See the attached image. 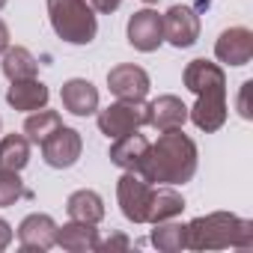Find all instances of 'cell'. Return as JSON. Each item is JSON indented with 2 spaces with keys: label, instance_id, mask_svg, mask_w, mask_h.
<instances>
[{
  "label": "cell",
  "instance_id": "52a82bcc",
  "mask_svg": "<svg viewBox=\"0 0 253 253\" xmlns=\"http://www.w3.org/2000/svg\"><path fill=\"white\" fill-rule=\"evenodd\" d=\"M164 42H170L173 48H191L197 39H200V15L191 9V6H170L164 15Z\"/></svg>",
  "mask_w": 253,
  "mask_h": 253
},
{
  "label": "cell",
  "instance_id": "ac0fdd59",
  "mask_svg": "<svg viewBox=\"0 0 253 253\" xmlns=\"http://www.w3.org/2000/svg\"><path fill=\"white\" fill-rule=\"evenodd\" d=\"M57 244L69 253H89L98 247V229L95 223L72 220L66 226H57Z\"/></svg>",
  "mask_w": 253,
  "mask_h": 253
},
{
  "label": "cell",
  "instance_id": "cb8c5ba5",
  "mask_svg": "<svg viewBox=\"0 0 253 253\" xmlns=\"http://www.w3.org/2000/svg\"><path fill=\"white\" fill-rule=\"evenodd\" d=\"M60 125H63V119H60L57 110H48V107L33 110V113L27 116V122H24V137H27L30 143H42L51 131L60 128Z\"/></svg>",
  "mask_w": 253,
  "mask_h": 253
},
{
  "label": "cell",
  "instance_id": "6da1fadb",
  "mask_svg": "<svg viewBox=\"0 0 253 253\" xmlns=\"http://www.w3.org/2000/svg\"><path fill=\"white\" fill-rule=\"evenodd\" d=\"M197 173V143L182 131H161V137L149 146L146 164L140 176L149 185H185Z\"/></svg>",
  "mask_w": 253,
  "mask_h": 253
},
{
  "label": "cell",
  "instance_id": "7c38bea8",
  "mask_svg": "<svg viewBox=\"0 0 253 253\" xmlns=\"http://www.w3.org/2000/svg\"><path fill=\"white\" fill-rule=\"evenodd\" d=\"M188 122V104L179 95H158L146 104V125L155 131H173Z\"/></svg>",
  "mask_w": 253,
  "mask_h": 253
},
{
  "label": "cell",
  "instance_id": "484cf974",
  "mask_svg": "<svg viewBox=\"0 0 253 253\" xmlns=\"http://www.w3.org/2000/svg\"><path fill=\"white\" fill-rule=\"evenodd\" d=\"M128 247H131L128 238H125L122 232H113V235H107L104 241L98 238V247H95V250H98V253H113V250H128Z\"/></svg>",
  "mask_w": 253,
  "mask_h": 253
},
{
  "label": "cell",
  "instance_id": "4316f807",
  "mask_svg": "<svg viewBox=\"0 0 253 253\" xmlns=\"http://www.w3.org/2000/svg\"><path fill=\"white\" fill-rule=\"evenodd\" d=\"M250 89H253V81H244V84H241V95H238V113H241L244 119L253 116V113H250Z\"/></svg>",
  "mask_w": 253,
  "mask_h": 253
},
{
  "label": "cell",
  "instance_id": "603a6c76",
  "mask_svg": "<svg viewBox=\"0 0 253 253\" xmlns=\"http://www.w3.org/2000/svg\"><path fill=\"white\" fill-rule=\"evenodd\" d=\"M30 161V140L24 134H6L0 140V170L21 173Z\"/></svg>",
  "mask_w": 253,
  "mask_h": 253
},
{
  "label": "cell",
  "instance_id": "44dd1931",
  "mask_svg": "<svg viewBox=\"0 0 253 253\" xmlns=\"http://www.w3.org/2000/svg\"><path fill=\"white\" fill-rule=\"evenodd\" d=\"M152 244L164 253H179L188 247V223H179L176 217L170 220H161V223H152Z\"/></svg>",
  "mask_w": 253,
  "mask_h": 253
},
{
  "label": "cell",
  "instance_id": "5bb4252c",
  "mask_svg": "<svg viewBox=\"0 0 253 253\" xmlns=\"http://www.w3.org/2000/svg\"><path fill=\"white\" fill-rule=\"evenodd\" d=\"M188 119L197 125L200 131H206V134L223 128V122H226V92L197 95V104L188 107Z\"/></svg>",
  "mask_w": 253,
  "mask_h": 253
},
{
  "label": "cell",
  "instance_id": "277c9868",
  "mask_svg": "<svg viewBox=\"0 0 253 253\" xmlns=\"http://www.w3.org/2000/svg\"><path fill=\"white\" fill-rule=\"evenodd\" d=\"M140 125H146V104L143 101H125L119 98L116 104L98 110V131L107 140H116L122 134L137 131Z\"/></svg>",
  "mask_w": 253,
  "mask_h": 253
},
{
  "label": "cell",
  "instance_id": "7402d4cb",
  "mask_svg": "<svg viewBox=\"0 0 253 253\" xmlns=\"http://www.w3.org/2000/svg\"><path fill=\"white\" fill-rule=\"evenodd\" d=\"M3 75L9 81H30V78L39 75V63H36V57L27 48L15 45V48L3 51Z\"/></svg>",
  "mask_w": 253,
  "mask_h": 253
},
{
  "label": "cell",
  "instance_id": "1f68e13d",
  "mask_svg": "<svg viewBox=\"0 0 253 253\" xmlns=\"http://www.w3.org/2000/svg\"><path fill=\"white\" fill-rule=\"evenodd\" d=\"M143 3H158V0H143Z\"/></svg>",
  "mask_w": 253,
  "mask_h": 253
},
{
  "label": "cell",
  "instance_id": "5b68a950",
  "mask_svg": "<svg viewBox=\"0 0 253 253\" xmlns=\"http://www.w3.org/2000/svg\"><path fill=\"white\" fill-rule=\"evenodd\" d=\"M152 191H155V185H149L140 173H131V170H125V176L116 182L119 209H122V214L128 217L131 223H146L149 203H152Z\"/></svg>",
  "mask_w": 253,
  "mask_h": 253
},
{
  "label": "cell",
  "instance_id": "ba28073f",
  "mask_svg": "<svg viewBox=\"0 0 253 253\" xmlns=\"http://www.w3.org/2000/svg\"><path fill=\"white\" fill-rule=\"evenodd\" d=\"M128 42H131V48H137V51H143V54H152V51H158L161 48V42H164V21H161V15L155 12V9H140V12H134L131 18H128Z\"/></svg>",
  "mask_w": 253,
  "mask_h": 253
},
{
  "label": "cell",
  "instance_id": "83f0119b",
  "mask_svg": "<svg viewBox=\"0 0 253 253\" xmlns=\"http://www.w3.org/2000/svg\"><path fill=\"white\" fill-rule=\"evenodd\" d=\"M119 3H122V0H89V6H92L95 12H101V15L116 12V9H119Z\"/></svg>",
  "mask_w": 253,
  "mask_h": 253
},
{
  "label": "cell",
  "instance_id": "9a60e30c",
  "mask_svg": "<svg viewBox=\"0 0 253 253\" xmlns=\"http://www.w3.org/2000/svg\"><path fill=\"white\" fill-rule=\"evenodd\" d=\"M149 140L137 131L131 134H122L113 140L110 146V164L122 167V170H131V173H140V167L146 164V155H149Z\"/></svg>",
  "mask_w": 253,
  "mask_h": 253
},
{
  "label": "cell",
  "instance_id": "3957f363",
  "mask_svg": "<svg viewBox=\"0 0 253 253\" xmlns=\"http://www.w3.org/2000/svg\"><path fill=\"white\" fill-rule=\"evenodd\" d=\"M48 18L54 33L69 45H89L98 33L89 0H48Z\"/></svg>",
  "mask_w": 253,
  "mask_h": 253
},
{
  "label": "cell",
  "instance_id": "f546056e",
  "mask_svg": "<svg viewBox=\"0 0 253 253\" xmlns=\"http://www.w3.org/2000/svg\"><path fill=\"white\" fill-rule=\"evenodd\" d=\"M9 48V30H6V24L0 21V54H3Z\"/></svg>",
  "mask_w": 253,
  "mask_h": 253
},
{
  "label": "cell",
  "instance_id": "f1b7e54d",
  "mask_svg": "<svg viewBox=\"0 0 253 253\" xmlns=\"http://www.w3.org/2000/svg\"><path fill=\"white\" fill-rule=\"evenodd\" d=\"M9 241H12V226H9L3 217H0V250H6Z\"/></svg>",
  "mask_w": 253,
  "mask_h": 253
},
{
  "label": "cell",
  "instance_id": "2e32d148",
  "mask_svg": "<svg viewBox=\"0 0 253 253\" xmlns=\"http://www.w3.org/2000/svg\"><path fill=\"white\" fill-rule=\"evenodd\" d=\"M60 98H63V107L75 116H89V113L98 110V89L84 78L66 81L63 89H60Z\"/></svg>",
  "mask_w": 253,
  "mask_h": 253
},
{
  "label": "cell",
  "instance_id": "4dcf8cb0",
  "mask_svg": "<svg viewBox=\"0 0 253 253\" xmlns=\"http://www.w3.org/2000/svg\"><path fill=\"white\" fill-rule=\"evenodd\" d=\"M3 6H6V0H0V9H3Z\"/></svg>",
  "mask_w": 253,
  "mask_h": 253
},
{
  "label": "cell",
  "instance_id": "8fae6325",
  "mask_svg": "<svg viewBox=\"0 0 253 253\" xmlns=\"http://www.w3.org/2000/svg\"><path fill=\"white\" fill-rule=\"evenodd\" d=\"M214 57L226 66H247L253 60V33L247 27H229L214 42Z\"/></svg>",
  "mask_w": 253,
  "mask_h": 253
},
{
  "label": "cell",
  "instance_id": "4fadbf2b",
  "mask_svg": "<svg viewBox=\"0 0 253 253\" xmlns=\"http://www.w3.org/2000/svg\"><path fill=\"white\" fill-rule=\"evenodd\" d=\"M185 86L194 92V95H206V92H226V75L217 63L211 60H191L185 66V75H182Z\"/></svg>",
  "mask_w": 253,
  "mask_h": 253
},
{
  "label": "cell",
  "instance_id": "ffe728a7",
  "mask_svg": "<svg viewBox=\"0 0 253 253\" xmlns=\"http://www.w3.org/2000/svg\"><path fill=\"white\" fill-rule=\"evenodd\" d=\"M66 211L72 220H84V223H98L104 217V203L95 191H75L66 200Z\"/></svg>",
  "mask_w": 253,
  "mask_h": 253
},
{
  "label": "cell",
  "instance_id": "9c48e42d",
  "mask_svg": "<svg viewBox=\"0 0 253 253\" xmlns=\"http://www.w3.org/2000/svg\"><path fill=\"white\" fill-rule=\"evenodd\" d=\"M107 86L116 98H125V101H143L149 95V75L140 69V66H131V63H122L116 69L107 72Z\"/></svg>",
  "mask_w": 253,
  "mask_h": 253
},
{
  "label": "cell",
  "instance_id": "d6986e66",
  "mask_svg": "<svg viewBox=\"0 0 253 253\" xmlns=\"http://www.w3.org/2000/svg\"><path fill=\"white\" fill-rule=\"evenodd\" d=\"M185 211V200L179 191H173V185H161L152 191V203H149V214L146 223H161L170 217H179Z\"/></svg>",
  "mask_w": 253,
  "mask_h": 253
},
{
  "label": "cell",
  "instance_id": "7a4b0ae2",
  "mask_svg": "<svg viewBox=\"0 0 253 253\" xmlns=\"http://www.w3.org/2000/svg\"><path fill=\"white\" fill-rule=\"evenodd\" d=\"M188 247L191 250H250L253 247V220L229 214V211H211L200 214L188 223Z\"/></svg>",
  "mask_w": 253,
  "mask_h": 253
},
{
  "label": "cell",
  "instance_id": "8992f818",
  "mask_svg": "<svg viewBox=\"0 0 253 253\" xmlns=\"http://www.w3.org/2000/svg\"><path fill=\"white\" fill-rule=\"evenodd\" d=\"M39 146H42L45 164L54 167V170H69V167H75L78 158H81V152H84L81 134H78L75 128H69V125H60V128L51 131Z\"/></svg>",
  "mask_w": 253,
  "mask_h": 253
},
{
  "label": "cell",
  "instance_id": "d4e9b609",
  "mask_svg": "<svg viewBox=\"0 0 253 253\" xmlns=\"http://www.w3.org/2000/svg\"><path fill=\"white\" fill-rule=\"evenodd\" d=\"M21 197H30V191L24 188L21 176H18L15 170H0V209L12 206V203L21 200Z\"/></svg>",
  "mask_w": 253,
  "mask_h": 253
},
{
  "label": "cell",
  "instance_id": "30bf717a",
  "mask_svg": "<svg viewBox=\"0 0 253 253\" xmlns=\"http://www.w3.org/2000/svg\"><path fill=\"white\" fill-rule=\"evenodd\" d=\"M18 244L27 253H45L57 244V223L51 214H27L18 226Z\"/></svg>",
  "mask_w": 253,
  "mask_h": 253
},
{
  "label": "cell",
  "instance_id": "e0dca14e",
  "mask_svg": "<svg viewBox=\"0 0 253 253\" xmlns=\"http://www.w3.org/2000/svg\"><path fill=\"white\" fill-rule=\"evenodd\" d=\"M48 98H51L48 86L42 81H36V78H30V81H12V86L6 92L9 107L12 110H24V113H33V110L48 107Z\"/></svg>",
  "mask_w": 253,
  "mask_h": 253
}]
</instances>
